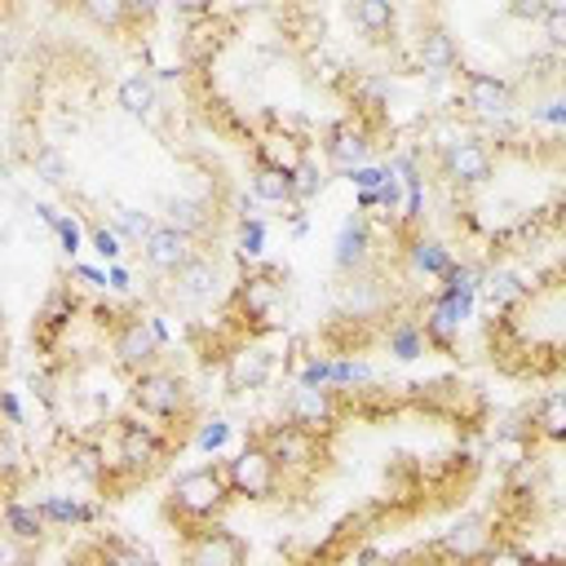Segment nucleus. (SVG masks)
Segmentation results:
<instances>
[{
  "label": "nucleus",
  "mask_w": 566,
  "mask_h": 566,
  "mask_svg": "<svg viewBox=\"0 0 566 566\" xmlns=\"http://www.w3.org/2000/svg\"><path fill=\"white\" fill-rule=\"evenodd\" d=\"M53 230H57V239H62V248H66V252H75V248H80V230H75V221H66V217H62Z\"/></svg>",
  "instance_id": "c03bdc74"
},
{
  "label": "nucleus",
  "mask_w": 566,
  "mask_h": 566,
  "mask_svg": "<svg viewBox=\"0 0 566 566\" xmlns=\"http://www.w3.org/2000/svg\"><path fill=\"white\" fill-rule=\"evenodd\" d=\"M548 566H566V562H548Z\"/></svg>",
  "instance_id": "603ef678"
},
{
  "label": "nucleus",
  "mask_w": 566,
  "mask_h": 566,
  "mask_svg": "<svg viewBox=\"0 0 566 566\" xmlns=\"http://www.w3.org/2000/svg\"><path fill=\"white\" fill-rule=\"evenodd\" d=\"M133 402L142 416H155V420H172L186 411L190 394H186V380L164 371V367H146L133 376Z\"/></svg>",
  "instance_id": "20e7f679"
},
{
  "label": "nucleus",
  "mask_w": 566,
  "mask_h": 566,
  "mask_svg": "<svg viewBox=\"0 0 566 566\" xmlns=\"http://www.w3.org/2000/svg\"><path fill=\"white\" fill-rule=\"evenodd\" d=\"M190 243H195L190 234H181V230H172V226L164 221V226H155V234L142 243V261H146L155 274H168V279H172V274L195 256Z\"/></svg>",
  "instance_id": "f8f14e48"
},
{
  "label": "nucleus",
  "mask_w": 566,
  "mask_h": 566,
  "mask_svg": "<svg viewBox=\"0 0 566 566\" xmlns=\"http://www.w3.org/2000/svg\"><path fill=\"white\" fill-rule=\"evenodd\" d=\"M71 464H75V473H84V478H102V464H97V451H93V447H75V451H71Z\"/></svg>",
  "instance_id": "58836bf2"
},
{
  "label": "nucleus",
  "mask_w": 566,
  "mask_h": 566,
  "mask_svg": "<svg viewBox=\"0 0 566 566\" xmlns=\"http://www.w3.org/2000/svg\"><path fill=\"white\" fill-rule=\"evenodd\" d=\"M464 106L482 119H495L509 111V84L491 71H464Z\"/></svg>",
  "instance_id": "ddd939ff"
},
{
  "label": "nucleus",
  "mask_w": 566,
  "mask_h": 566,
  "mask_svg": "<svg viewBox=\"0 0 566 566\" xmlns=\"http://www.w3.org/2000/svg\"><path fill=\"white\" fill-rule=\"evenodd\" d=\"M509 13H513V18H522V22H544L548 4H544V0H531V4H526V0H517V4H509Z\"/></svg>",
  "instance_id": "a19ab883"
},
{
  "label": "nucleus",
  "mask_w": 566,
  "mask_h": 566,
  "mask_svg": "<svg viewBox=\"0 0 566 566\" xmlns=\"http://www.w3.org/2000/svg\"><path fill=\"white\" fill-rule=\"evenodd\" d=\"M226 478H230L234 500H270V495H279L283 469H279V460L270 455V447H265L261 438H252V442H243V447L226 460Z\"/></svg>",
  "instance_id": "f03ea898"
},
{
  "label": "nucleus",
  "mask_w": 566,
  "mask_h": 566,
  "mask_svg": "<svg viewBox=\"0 0 566 566\" xmlns=\"http://www.w3.org/2000/svg\"><path fill=\"white\" fill-rule=\"evenodd\" d=\"M544 40H548V49H566V4H548V13H544Z\"/></svg>",
  "instance_id": "f704fd0d"
},
{
  "label": "nucleus",
  "mask_w": 566,
  "mask_h": 566,
  "mask_svg": "<svg viewBox=\"0 0 566 566\" xmlns=\"http://www.w3.org/2000/svg\"><path fill=\"white\" fill-rule=\"evenodd\" d=\"M181 566H248V544L230 526L208 522V526H195L186 535Z\"/></svg>",
  "instance_id": "7ed1b4c3"
},
{
  "label": "nucleus",
  "mask_w": 566,
  "mask_h": 566,
  "mask_svg": "<svg viewBox=\"0 0 566 566\" xmlns=\"http://www.w3.org/2000/svg\"><path fill=\"white\" fill-rule=\"evenodd\" d=\"M469 296H473V292H455V287H447V292L433 301L429 318H424V340L451 345V340H455V332H460V318L469 314Z\"/></svg>",
  "instance_id": "dca6fc26"
},
{
  "label": "nucleus",
  "mask_w": 566,
  "mask_h": 566,
  "mask_svg": "<svg viewBox=\"0 0 566 566\" xmlns=\"http://www.w3.org/2000/svg\"><path fill=\"white\" fill-rule=\"evenodd\" d=\"M44 513L35 504H22V500H9L4 504V531H9V544H35L44 535Z\"/></svg>",
  "instance_id": "aec40b11"
},
{
  "label": "nucleus",
  "mask_w": 566,
  "mask_h": 566,
  "mask_svg": "<svg viewBox=\"0 0 566 566\" xmlns=\"http://www.w3.org/2000/svg\"><path fill=\"white\" fill-rule=\"evenodd\" d=\"M111 287L124 292V287H128V274H124V270H111Z\"/></svg>",
  "instance_id": "de8ad7c7"
},
{
  "label": "nucleus",
  "mask_w": 566,
  "mask_h": 566,
  "mask_svg": "<svg viewBox=\"0 0 566 566\" xmlns=\"http://www.w3.org/2000/svg\"><path fill=\"white\" fill-rule=\"evenodd\" d=\"M252 195L265 199V203H296V195H292V172L270 168V164H256V168H252Z\"/></svg>",
  "instance_id": "b1692460"
},
{
  "label": "nucleus",
  "mask_w": 566,
  "mask_h": 566,
  "mask_svg": "<svg viewBox=\"0 0 566 566\" xmlns=\"http://www.w3.org/2000/svg\"><path fill=\"white\" fill-rule=\"evenodd\" d=\"M4 416L18 424V398H13V394H4Z\"/></svg>",
  "instance_id": "09e8293b"
},
{
  "label": "nucleus",
  "mask_w": 566,
  "mask_h": 566,
  "mask_svg": "<svg viewBox=\"0 0 566 566\" xmlns=\"http://www.w3.org/2000/svg\"><path fill=\"white\" fill-rule=\"evenodd\" d=\"M159 345H164V323H159V318H142V314H137V318H124V323L115 327V336H111L115 363L128 367L133 376L146 371V367H155Z\"/></svg>",
  "instance_id": "39448f33"
},
{
  "label": "nucleus",
  "mask_w": 566,
  "mask_h": 566,
  "mask_svg": "<svg viewBox=\"0 0 566 566\" xmlns=\"http://www.w3.org/2000/svg\"><path fill=\"white\" fill-rule=\"evenodd\" d=\"M234 500L226 464H195L186 473L172 478L168 486V513L181 517L186 526H208L226 513V504Z\"/></svg>",
  "instance_id": "f257e3e1"
},
{
  "label": "nucleus",
  "mask_w": 566,
  "mask_h": 566,
  "mask_svg": "<svg viewBox=\"0 0 566 566\" xmlns=\"http://www.w3.org/2000/svg\"><path fill=\"white\" fill-rule=\"evenodd\" d=\"M287 420L292 424H301V429H310V433H323V429H332L336 424V398H332V389L323 385H296L292 394H287Z\"/></svg>",
  "instance_id": "9b49d317"
},
{
  "label": "nucleus",
  "mask_w": 566,
  "mask_h": 566,
  "mask_svg": "<svg viewBox=\"0 0 566 566\" xmlns=\"http://www.w3.org/2000/svg\"><path fill=\"white\" fill-rule=\"evenodd\" d=\"M323 150H327V164H332L336 172H358V168H367L371 137H367V128H358L354 119H345V124H332V128H327Z\"/></svg>",
  "instance_id": "9d476101"
},
{
  "label": "nucleus",
  "mask_w": 566,
  "mask_h": 566,
  "mask_svg": "<svg viewBox=\"0 0 566 566\" xmlns=\"http://www.w3.org/2000/svg\"><path fill=\"white\" fill-rule=\"evenodd\" d=\"M323 186H327V172H323L318 164H310V159L292 172V195H296V203H305V199L323 195Z\"/></svg>",
  "instance_id": "7c9ffc66"
},
{
  "label": "nucleus",
  "mask_w": 566,
  "mask_h": 566,
  "mask_svg": "<svg viewBox=\"0 0 566 566\" xmlns=\"http://www.w3.org/2000/svg\"><path fill=\"white\" fill-rule=\"evenodd\" d=\"M389 354H394V358H416V354H424V327L398 323V327L389 332Z\"/></svg>",
  "instance_id": "2f4dec72"
},
{
  "label": "nucleus",
  "mask_w": 566,
  "mask_h": 566,
  "mask_svg": "<svg viewBox=\"0 0 566 566\" xmlns=\"http://www.w3.org/2000/svg\"><path fill=\"white\" fill-rule=\"evenodd\" d=\"M486 296H491L495 305H509V301L522 296V283H517L513 274H491V279H486Z\"/></svg>",
  "instance_id": "c9c22d12"
},
{
  "label": "nucleus",
  "mask_w": 566,
  "mask_h": 566,
  "mask_svg": "<svg viewBox=\"0 0 566 566\" xmlns=\"http://www.w3.org/2000/svg\"><path fill=\"white\" fill-rule=\"evenodd\" d=\"M102 566H150V557L133 544H102Z\"/></svg>",
  "instance_id": "72a5a7b5"
},
{
  "label": "nucleus",
  "mask_w": 566,
  "mask_h": 566,
  "mask_svg": "<svg viewBox=\"0 0 566 566\" xmlns=\"http://www.w3.org/2000/svg\"><path fill=\"white\" fill-rule=\"evenodd\" d=\"M270 371H274V358H270L265 345H234L226 354V371L221 376H226L230 394H252V389H261L270 380Z\"/></svg>",
  "instance_id": "1a4fd4ad"
},
{
  "label": "nucleus",
  "mask_w": 566,
  "mask_h": 566,
  "mask_svg": "<svg viewBox=\"0 0 566 566\" xmlns=\"http://www.w3.org/2000/svg\"><path fill=\"white\" fill-rule=\"evenodd\" d=\"M31 172H35L44 186H62V181L71 177V164H66V155H62L57 146H40V150L31 155Z\"/></svg>",
  "instance_id": "a878e982"
},
{
  "label": "nucleus",
  "mask_w": 566,
  "mask_h": 566,
  "mask_svg": "<svg viewBox=\"0 0 566 566\" xmlns=\"http://www.w3.org/2000/svg\"><path fill=\"white\" fill-rule=\"evenodd\" d=\"M367 376V367L363 363H332V380L340 385V380H363Z\"/></svg>",
  "instance_id": "37998d69"
},
{
  "label": "nucleus",
  "mask_w": 566,
  "mask_h": 566,
  "mask_svg": "<svg viewBox=\"0 0 566 566\" xmlns=\"http://www.w3.org/2000/svg\"><path fill=\"white\" fill-rule=\"evenodd\" d=\"M256 164H270V168H283V172H296L305 164V146L287 133H274L256 146Z\"/></svg>",
  "instance_id": "5701e85b"
},
{
  "label": "nucleus",
  "mask_w": 566,
  "mask_h": 566,
  "mask_svg": "<svg viewBox=\"0 0 566 566\" xmlns=\"http://www.w3.org/2000/svg\"><path fill=\"white\" fill-rule=\"evenodd\" d=\"M261 221H252V226H243V252H261Z\"/></svg>",
  "instance_id": "a18cd8bd"
},
{
  "label": "nucleus",
  "mask_w": 566,
  "mask_h": 566,
  "mask_svg": "<svg viewBox=\"0 0 566 566\" xmlns=\"http://www.w3.org/2000/svg\"><path fill=\"white\" fill-rule=\"evenodd\" d=\"M115 447H119V464L133 469V473H150V469L168 455L164 433H159L155 424H142V420H119Z\"/></svg>",
  "instance_id": "0eeeda50"
},
{
  "label": "nucleus",
  "mask_w": 566,
  "mask_h": 566,
  "mask_svg": "<svg viewBox=\"0 0 566 566\" xmlns=\"http://www.w3.org/2000/svg\"><path fill=\"white\" fill-rule=\"evenodd\" d=\"M535 433L548 442H566V394H548L535 407Z\"/></svg>",
  "instance_id": "393cba45"
},
{
  "label": "nucleus",
  "mask_w": 566,
  "mask_h": 566,
  "mask_svg": "<svg viewBox=\"0 0 566 566\" xmlns=\"http://www.w3.org/2000/svg\"><path fill=\"white\" fill-rule=\"evenodd\" d=\"M40 513H44L49 522H80V517H88L75 500H57V495H53V500H44V504H40Z\"/></svg>",
  "instance_id": "4c0bfd02"
},
{
  "label": "nucleus",
  "mask_w": 566,
  "mask_h": 566,
  "mask_svg": "<svg viewBox=\"0 0 566 566\" xmlns=\"http://www.w3.org/2000/svg\"><path fill=\"white\" fill-rule=\"evenodd\" d=\"M411 265L420 270V274H451L455 265H451V256H447V248L442 243H433V239H420V243H411Z\"/></svg>",
  "instance_id": "bb28decb"
},
{
  "label": "nucleus",
  "mask_w": 566,
  "mask_h": 566,
  "mask_svg": "<svg viewBox=\"0 0 566 566\" xmlns=\"http://www.w3.org/2000/svg\"><path fill=\"white\" fill-rule=\"evenodd\" d=\"M164 208H168V226L181 230V234H190V239H195V234L203 230V221H208L203 208H199L195 199H168Z\"/></svg>",
  "instance_id": "cd10ccee"
},
{
  "label": "nucleus",
  "mask_w": 566,
  "mask_h": 566,
  "mask_svg": "<svg viewBox=\"0 0 566 566\" xmlns=\"http://www.w3.org/2000/svg\"><path fill=\"white\" fill-rule=\"evenodd\" d=\"M93 252H97L102 261H115V256L124 252V239H119V230H115V226H111V230H106V226H97V230H93Z\"/></svg>",
  "instance_id": "e433bc0d"
},
{
  "label": "nucleus",
  "mask_w": 566,
  "mask_h": 566,
  "mask_svg": "<svg viewBox=\"0 0 566 566\" xmlns=\"http://www.w3.org/2000/svg\"><path fill=\"white\" fill-rule=\"evenodd\" d=\"M367 248H371V239H367L363 217H345L340 221V234H336V265L340 270H358L367 261Z\"/></svg>",
  "instance_id": "412c9836"
},
{
  "label": "nucleus",
  "mask_w": 566,
  "mask_h": 566,
  "mask_svg": "<svg viewBox=\"0 0 566 566\" xmlns=\"http://www.w3.org/2000/svg\"><path fill=\"white\" fill-rule=\"evenodd\" d=\"M345 13H349V22H354L363 35H371V40L394 35V22H398V9H394L389 0H354Z\"/></svg>",
  "instance_id": "6ab92c4d"
},
{
  "label": "nucleus",
  "mask_w": 566,
  "mask_h": 566,
  "mask_svg": "<svg viewBox=\"0 0 566 566\" xmlns=\"http://www.w3.org/2000/svg\"><path fill=\"white\" fill-rule=\"evenodd\" d=\"M226 433H230V429H226L221 420H212V424H208V429L199 433V447H203V451H217V447L226 442Z\"/></svg>",
  "instance_id": "79ce46f5"
},
{
  "label": "nucleus",
  "mask_w": 566,
  "mask_h": 566,
  "mask_svg": "<svg viewBox=\"0 0 566 566\" xmlns=\"http://www.w3.org/2000/svg\"><path fill=\"white\" fill-rule=\"evenodd\" d=\"M416 57H420V66L429 75H447L460 62V49H455V40H451L447 27H424L420 40H416Z\"/></svg>",
  "instance_id": "f3484780"
},
{
  "label": "nucleus",
  "mask_w": 566,
  "mask_h": 566,
  "mask_svg": "<svg viewBox=\"0 0 566 566\" xmlns=\"http://www.w3.org/2000/svg\"><path fill=\"white\" fill-rule=\"evenodd\" d=\"M115 230H119V239L146 243V239L155 234V221H150L146 212H137V208H115Z\"/></svg>",
  "instance_id": "c756f323"
},
{
  "label": "nucleus",
  "mask_w": 566,
  "mask_h": 566,
  "mask_svg": "<svg viewBox=\"0 0 566 566\" xmlns=\"http://www.w3.org/2000/svg\"><path fill=\"white\" fill-rule=\"evenodd\" d=\"M217 283H221V274H217V265H212L208 256H190V261L172 274V292H177V301H186V305L212 301V296H217Z\"/></svg>",
  "instance_id": "2eb2a0df"
},
{
  "label": "nucleus",
  "mask_w": 566,
  "mask_h": 566,
  "mask_svg": "<svg viewBox=\"0 0 566 566\" xmlns=\"http://www.w3.org/2000/svg\"><path fill=\"white\" fill-rule=\"evenodd\" d=\"M115 102L124 106V115H133V119H150V115H155V106H159L155 80H150L146 71H133V75H124V80H119V93H115Z\"/></svg>",
  "instance_id": "a211bd4d"
},
{
  "label": "nucleus",
  "mask_w": 566,
  "mask_h": 566,
  "mask_svg": "<svg viewBox=\"0 0 566 566\" xmlns=\"http://www.w3.org/2000/svg\"><path fill=\"white\" fill-rule=\"evenodd\" d=\"M80 13H84L88 22H97V27H124V22L133 18V9H128L124 0H84Z\"/></svg>",
  "instance_id": "c85d7f7f"
},
{
  "label": "nucleus",
  "mask_w": 566,
  "mask_h": 566,
  "mask_svg": "<svg viewBox=\"0 0 566 566\" xmlns=\"http://www.w3.org/2000/svg\"><path fill=\"white\" fill-rule=\"evenodd\" d=\"M442 177L460 190H473V186H486L491 181V150L478 142V137H455L447 150H442Z\"/></svg>",
  "instance_id": "423d86ee"
},
{
  "label": "nucleus",
  "mask_w": 566,
  "mask_h": 566,
  "mask_svg": "<svg viewBox=\"0 0 566 566\" xmlns=\"http://www.w3.org/2000/svg\"><path fill=\"white\" fill-rule=\"evenodd\" d=\"M349 181L363 186V190H385L389 172H385V168H358V172H349Z\"/></svg>",
  "instance_id": "ea45409f"
},
{
  "label": "nucleus",
  "mask_w": 566,
  "mask_h": 566,
  "mask_svg": "<svg viewBox=\"0 0 566 566\" xmlns=\"http://www.w3.org/2000/svg\"><path fill=\"white\" fill-rule=\"evenodd\" d=\"M491 544H495V539H491L486 522L464 517V522H455V526L442 535V557H447V562H455V566H473Z\"/></svg>",
  "instance_id": "4468645a"
},
{
  "label": "nucleus",
  "mask_w": 566,
  "mask_h": 566,
  "mask_svg": "<svg viewBox=\"0 0 566 566\" xmlns=\"http://www.w3.org/2000/svg\"><path fill=\"white\" fill-rule=\"evenodd\" d=\"M433 566H455V562H447V557H442V562H433Z\"/></svg>",
  "instance_id": "8fccbe9b"
},
{
  "label": "nucleus",
  "mask_w": 566,
  "mask_h": 566,
  "mask_svg": "<svg viewBox=\"0 0 566 566\" xmlns=\"http://www.w3.org/2000/svg\"><path fill=\"white\" fill-rule=\"evenodd\" d=\"M75 274H80V279H84V283H93V287H102V283H111V279H106V274H97V270H88V265H80V270H75Z\"/></svg>",
  "instance_id": "49530a36"
},
{
  "label": "nucleus",
  "mask_w": 566,
  "mask_h": 566,
  "mask_svg": "<svg viewBox=\"0 0 566 566\" xmlns=\"http://www.w3.org/2000/svg\"><path fill=\"white\" fill-rule=\"evenodd\" d=\"M562 221H566V199H562Z\"/></svg>",
  "instance_id": "3c124183"
},
{
  "label": "nucleus",
  "mask_w": 566,
  "mask_h": 566,
  "mask_svg": "<svg viewBox=\"0 0 566 566\" xmlns=\"http://www.w3.org/2000/svg\"><path fill=\"white\" fill-rule=\"evenodd\" d=\"M473 566H535V562H531V557H526L517 544H504V539H495V544H491V548H486V553H482Z\"/></svg>",
  "instance_id": "473e14b6"
},
{
  "label": "nucleus",
  "mask_w": 566,
  "mask_h": 566,
  "mask_svg": "<svg viewBox=\"0 0 566 566\" xmlns=\"http://www.w3.org/2000/svg\"><path fill=\"white\" fill-rule=\"evenodd\" d=\"M279 301H283V292H279V283H274L270 274H252V279H243V287H239V305H243L248 318H265Z\"/></svg>",
  "instance_id": "4be33fe9"
},
{
  "label": "nucleus",
  "mask_w": 566,
  "mask_h": 566,
  "mask_svg": "<svg viewBox=\"0 0 566 566\" xmlns=\"http://www.w3.org/2000/svg\"><path fill=\"white\" fill-rule=\"evenodd\" d=\"M265 447H270V455L279 460V469L283 473H301V469H314L318 464V433H310V429H301V424H274L265 438H261Z\"/></svg>",
  "instance_id": "6e6552de"
}]
</instances>
